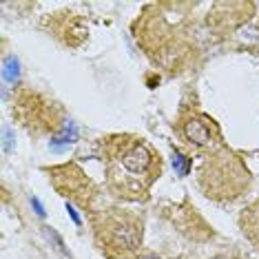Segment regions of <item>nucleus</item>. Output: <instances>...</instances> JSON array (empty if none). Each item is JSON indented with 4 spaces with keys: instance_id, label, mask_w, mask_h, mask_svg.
Returning a JSON list of instances; mask_svg holds the SVG:
<instances>
[{
    "instance_id": "f257e3e1",
    "label": "nucleus",
    "mask_w": 259,
    "mask_h": 259,
    "mask_svg": "<svg viewBox=\"0 0 259 259\" xmlns=\"http://www.w3.org/2000/svg\"><path fill=\"white\" fill-rule=\"evenodd\" d=\"M151 164H153V155L144 144H135L122 155V166L131 170V173H144V170H149Z\"/></svg>"
},
{
    "instance_id": "f03ea898",
    "label": "nucleus",
    "mask_w": 259,
    "mask_h": 259,
    "mask_svg": "<svg viewBox=\"0 0 259 259\" xmlns=\"http://www.w3.org/2000/svg\"><path fill=\"white\" fill-rule=\"evenodd\" d=\"M111 244L122 250H133L138 246V231L133 224L128 222H117L111 231Z\"/></svg>"
},
{
    "instance_id": "7ed1b4c3",
    "label": "nucleus",
    "mask_w": 259,
    "mask_h": 259,
    "mask_svg": "<svg viewBox=\"0 0 259 259\" xmlns=\"http://www.w3.org/2000/svg\"><path fill=\"white\" fill-rule=\"evenodd\" d=\"M184 135H186L188 142L195 144V146H208L213 142V135H210L208 126H206L204 122L195 120V117H191L188 122H184Z\"/></svg>"
},
{
    "instance_id": "20e7f679",
    "label": "nucleus",
    "mask_w": 259,
    "mask_h": 259,
    "mask_svg": "<svg viewBox=\"0 0 259 259\" xmlns=\"http://www.w3.org/2000/svg\"><path fill=\"white\" fill-rule=\"evenodd\" d=\"M3 78L5 82H18L20 78V62H18V58L16 56H7L5 58V62H3Z\"/></svg>"
},
{
    "instance_id": "39448f33",
    "label": "nucleus",
    "mask_w": 259,
    "mask_h": 259,
    "mask_svg": "<svg viewBox=\"0 0 259 259\" xmlns=\"http://www.w3.org/2000/svg\"><path fill=\"white\" fill-rule=\"evenodd\" d=\"M42 233H45V237L49 239L51 244H54V248L60 252V255H64L67 259H71V252H69V250H67V246H64V239L54 231V228H51V226H42Z\"/></svg>"
},
{
    "instance_id": "423d86ee",
    "label": "nucleus",
    "mask_w": 259,
    "mask_h": 259,
    "mask_svg": "<svg viewBox=\"0 0 259 259\" xmlns=\"http://www.w3.org/2000/svg\"><path fill=\"white\" fill-rule=\"evenodd\" d=\"M75 138H78V133H75V128L73 126H67L62 133H58L54 140H51V144L58 146V144H71L75 142Z\"/></svg>"
},
{
    "instance_id": "0eeeda50",
    "label": "nucleus",
    "mask_w": 259,
    "mask_h": 259,
    "mask_svg": "<svg viewBox=\"0 0 259 259\" xmlns=\"http://www.w3.org/2000/svg\"><path fill=\"white\" fill-rule=\"evenodd\" d=\"M173 168L178 170L180 175H188V170H191V157L182 155V153H175L173 155Z\"/></svg>"
},
{
    "instance_id": "6e6552de",
    "label": "nucleus",
    "mask_w": 259,
    "mask_h": 259,
    "mask_svg": "<svg viewBox=\"0 0 259 259\" xmlns=\"http://www.w3.org/2000/svg\"><path fill=\"white\" fill-rule=\"evenodd\" d=\"M11 142H14V133H11V128L5 124V126H3V151H5V153H9Z\"/></svg>"
},
{
    "instance_id": "1a4fd4ad",
    "label": "nucleus",
    "mask_w": 259,
    "mask_h": 259,
    "mask_svg": "<svg viewBox=\"0 0 259 259\" xmlns=\"http://www.w3.org/2000/svg\"><path fill=\"white\" fill-rule=\"evenodd\" d=\"M31 206L36 208V213H38L40 217H45V208H42V204L38 202V197H31Z\"/></svg>"
},
{
    "instance_id": "9d476101",
    "label": "nucleus",
    "mask_w": 259,
    "mask_h": 259,
    "mask_svg": "<svg viewBox=\"0 0 259 259\" xmlns=\"http://www.w3.org/2000/svg\"><path fill=\"white\" fill-rule=\"evenodd\" d=\"M67 210H69V215H71V220L75 222V226H80V217H78V213L73 210V206H69V204H67Z\"/></svg>"
}]
</instances>
